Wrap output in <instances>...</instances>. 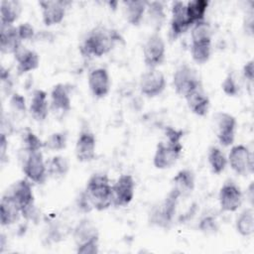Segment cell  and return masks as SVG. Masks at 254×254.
<instances>
[{"label": "cell", "mask_w": 254, "mask_h": 254, "mask_svg": "<svg viewBox=\"0 0 254 254\" xmlns=\"http://www.w3.org/2000/svg\"><path fill=\"white\" fill-rule=\"evenodd\" d=\"M73 241L75 246L81 245L87 241L99 239V233L95 224L88 218L80 219L72 231Z\"/></svg>", "instance_id": "24"}, {"label": "cell", "mask_w": 254, "mask_h": 254, "mask_svg": "<svg viewBox=\"0 0 254 254\" xmlns=\"http://www.w3.org/2000/svg\"><path fill=\"white\" fill-rule=\"evenodd\" d=\"M135 181L129 174L121 175L112 185V197L115 206H127L134 198Z\"/></svg>", "instance_id": "12"}, {"label": "cell", "mask_w": 254, "mask_h": 254, "mask_svg": "<svg viewBox=\"0 0 254 254\" xmlns=\"http://www.w3.org/2000/svg\"><path fill=\"white\" fill-rule=\"evenodd\" d=\"M13 55L17 62V71L19 74H25L39 67V55L35 51L23 46V44L16 50Z\"/></svg>", "instance_id": "19"}, {"label": "cell", "mask_w": 254, "mask_h": 254, "mask_svg": "<svg viewBox=\"0 0 254 254\" xmlns=\"http://www.w3.org/2000/svg\"><path fill=\"white\" fill-rule=\"evenodd\" d=\"M23 172L26 178L38 185H43L48 178L47 164L42 151L26 153L23 161Z\"/></svg>", "instance_id": "9"}, {"label": "cell", "mask_w": 254, "mask_h": 254, "mask_svg": "<svg viewBox=\"0 0 254 254\" xmlns=\"http://www.w3.org/2000/svg\"><path fill=\"white\" fill-rule=\"evenodd\" d=\"M179 200L180 197L170 190L164 200L151 209L149 222L160 228H169L175 217Z\"/></svg>", "instance_id": "3"}, {"label": "cell", "mask_w": 254, "mask_h": 254, "mask_svg": "<svg viewBox=\"0 0 254 254\" xmlns=\"http://www.w3.org/2000/svg\"><path fill=\"white\" fill-rule=\"evenodd\" d=\"M227 162L232 171L239 176H246L253 173V154L243 144L231 147Z\"/></svg>", "instance_id": "10"}, {"label": "cell", "mask_w": 254, "mask_h": 254, "mask_svg": "<svg viewBox=\"0 0 254 254\" xmlns=\"http://www.w3.org/2000/svg\"><path fill=\"white\" fill-rule=\"evenodd\" d=\"M242 74L245 79L252 82L254 78V62L253 60H250L245 63V64L242 67Z\"/></svg>", "instance_id": "42"}, {"label": "cell", "mask_w": 254, "mask_h": 254, "mask_svg": "<svg viewBox=\"0 0 254 254\" xmlns=\"http://www.w3.org/2000/svg\"><path fill=\"white\" fill-rule=\"evenodd\" d=\"M166 77L158 68H148L141 75L139 81L141 93L148 98H154L162 94L166 88Z\"/></svg>", "instance_id": "11"}, {"label": "cell", "mask_w": 254, "mask_h": 254, "mask_svg": "<svg viewBox=\"0 0 254 254\" xmlns=\"http://www.w3.org/2000/svg\"><path fill=\"white\" fill-rule=\"evenodd\" d=\"M75 157L78 162L88 163L96 157V137L89 130H82L76 140Z\"/></svg>", "instance_id": "14"}, {"label": "cell", "mask_w": 254, "mask_h": 254, "mask_svg": "<svg viewBox=\"0 0 254 254\" xmlns=\"http://www.w3.org/2000/svg\"><path fill=\"white\" fill-rule=\"evenodd\" d=\"M172 17H171V30L170 34L172 39H177L183 34H185L190 28L192 27L190 22L187 11L186 4L182 1H175L172 5Z\"/></svg>", "instance_id": "15"}, {"label": "cell", "mask_w": 254, "mask_h": 254, "mask_svg": "<svg viewBox=\"0 0 254 254\" xmlns=\"http://www.w3.org/2000/svg\"><path fill=\"white\" fill-rule=\"evenodd\" d=\"M29 111L32 117L38 122H43L47 119L49 115V100L45 90L35 89L33 91Z\"/></svg>", "instance_id": "22"}, {"label": "cell", "mask_w": 254, "mask_h": 254, "mask_svg": "<svg viewBox=\"0 0 254 254\" xmlns=\"http://www.w3.org/2000/svg\"><path fill=\"white\" fill-rule=\"evenodd\" d=\"M7 151H8V139L5 133H1L0 137V160L1 163H4L6 161L7 157Z\"/></svg>", "instance_id": "43"}, {"label": "cell", "mask_w": 254, "mask_h": 254, "mask_svg": "<svg viewBox=\"0 0 254 254\" xmlns=\"http://www.w3.org/2000/svg\"><path fill=\"white\" fill-rule=\"evenodd\" d=\"M51 108L57 113H66L71 109V99L68 88L64 83H57L51 91Z\"/></svg>", "instance_id": "21"}, {"label": "cell", "mask_w": 254, "mask_h": 254, "mask_svg": "<svg viewBox=\"0 0 254 254\" xmlns=\"http://www.w3.org/2000/svg\"><path fill=\"white\" fill-rule=\"evenodd\" d=\"M201 85L195 70L188 64L179 65L173 74V87L180 96L188 94L192 89Z\"/></svg>", "instance_id": "7"}, {"label": "cell", "mask_w": 254, "mask_h": 254, "mask_svg": "<svg viewBox=\"0 0 254 254\" xmlns=\"http://www.w3.org/2000/svg\"><path fill=\"white\" fill-rule=\"evenodd\" d=\"M198 228L201 232L205 234H213L218 231L219 224L214 216L207 215L200 219L198 223Z\"/></svg>", "instance_id": "37"}, {"label": "cell", "mask_w": 254, "mask_h": 254, "mask_svg": "<svg viewBox=\"0 0 254 254\" xmlns=\"http://www.w3.org/2000/svg\"><path fill=\"white\" fill-rule=\"evenodd\" d=\"M22 215L18 205L9 192L5 193L0 202V222L2 226H10L17 222Z\"/></svg>", "instance_id": "23"}, {"label": "cell", "mask_w": 254, "mask_h": 254, "mask_svg": "<svg viewBox=\"0 0 254 254\" xmlns=\"http://www.w3.org/2000/svg\"><path fill=\"white\" fill-rule=\"evenodd\" d=\"M190 37L191 42L211 41V29L209 24L204 20L192 25Z\"/></svg>", "instance_id": "35"}, {"label": "cell", "mask_w": 254, "mask_h": 254, "mask_svg": "<svg viewBox=\"0 0 254 254\" xmlns=\"http://www.w3.org/2000/svg\"><path fill=\"white\" fill-rule=\"evenodd\" d=\"M120 40L117 31L98 26L93 28L83 39L79 46V52L84 58H100L113 49Z\"/></svg>", "instance_id": "1"}, {"label": "cell", "mask_w": 254, "mask_h": 254, "mask_svg": "<svg viewBox=\"0 0 254 254\" xmlns=\"http://www.w3.org/2000/svg\"><path fill=\"white\" fill-rule=\"evenodd\" d=\"M22 6L16 0H2L0 3V24L1 26H13L19 19Z\"/></svg>", "instance_id": "27"}, {"label": "cell", "mask_w": 254, "mask_h": 254, "mask_svg": "<svg viewBox=\"0 0 254 254\" xmlns=\"http://www.w3.org/2000/svg\"><path fill=\"white\" fill-rule=\"evenodd\" d=\"M10 105L12 110L17 114H25L26 112L25 98L21 94L13 93L10 98Z\"/></svg>", "instance_id": "41"}, {"label": "cell", "mask_w": 254, "mask_h": 254, "mask_svg": "<svg viewBox=\"0 0 254 254\" xmlns=\"http://www.w3.org/2000/svg\"><path fill=\"white\" fill-rule=\"evenodd\" d=\"M146 14L150 23L154 26V28H156L155 32H158L166 18L164 4L160 1L147 2Z\"/></svg>", "instance_id": "30"}, {"label": "cell", "mask_w": 254, "mask_h": 254, "mask_svg": "<svg viewBox=\"0 0 254 254\" xmlns=\"http://www.w3.org/2000/svg\"><path fill=\"white\" fill-rule=\"evenodd\" d=\"M22 45L17 32V27L1 26L0 27V50L2 54H14Z\"/></svg>", "instance_id": "25"}, {"label": "cell", "mask_w": 254, "mask_h": 254, "mask_svg": "<svg viewBox=\"0 0 254 254\" xmlns=\"http://www.w3.org/2000/svg\"><path fill=\"white\" fill-rule=\"evenodd\" d=\"M99 252V239L87 241L81 245L76 246V253L78 254H97Z\"/></svg>", "instance_id": "40"}, {"label": "cell", "mask_w": 254, "mask_h": 254, "mask_svg": "<svg viewBox=\"0 0 254 254\" xmlns=\"http://www.w3.org/2000/svg\"><path fill=\"white\" fill-rule=\"evenodd\" d=\"M17 32H18V36L22 42L33 40L36 36L34 27L28 22L22 23L19 26H17Z\"/></svg>", "instance_id": "39"}, {"label": "cell", "mask_w": 254, "mask_h": 254, "mask_svg": "<svg viewBox=\"0 0 254 254\" xmlns=\"http://www.w3.org/2000/svg\"><path fill=\"white\" fill-rule=\"evenodd\" d=\"M166 58V45L163 37L154 32L143 46V61L148 68H158Z\"/></svg>", "instance_id": "6"}, {"label": "cell", "mask_w": 254, "mask_h": 254, "mask_svg": "<svg viewBox=\"0 0 254 254\" xmlns=\"http://www.w3.org/2000/svg\"><path fill=\"white\" fill-rule=\"evenodd\" d=\"M183 151L182 141L167 140L157 144L153 157V165L156 169L166 170L174 166L179 160Z\"/></svg>", "instance_id": "5"}, {"label": "cell", "mask_w": 254, "mask_h": 254, "mask_svg": "<svg viewBox=\"0 0 254 254\" xmlns=\"http://www.w3.org/2000/svg\"><path fill=\"white\" fill-rule=\"evenodd\" d=\"M218 201L222 211H236L241 206L243 201L241 189L232 181L225 182L219 190Z\"/></svg>", "instance_id": "13"}, {"label": "cell", "mask_w": 254, "mask_h": 254, "mask_svg": "<svg viewBox=\"0 0 254 254\" xmlns=\"http://www.w3.org/2000/svg\"><path fill=\"white\" fill-rule=\"evenodd\" d=\"M253 191H254V186H253V182H251L249 187H248V189H247V193H246V195L248 196V198H249L251 203L253 202V197H254Z\"/></svg>", "instance_id": "44"}, {"label": "cell", "mask_w": 254, "mask_h": 254, "mask_svg": "<svg viewBox=\"0 0 254 254\" xmlns=\"http://www.w3.org/2000/svg\"><path fill=\"white\" fill-rule=\"evenodd\" d=\"M146 1L127 0L123 2V14L126 21L132 26H139L146 14Z\"/></svg>", "instance_id": "26"}, {"label": "cell", "mask_w": 254, "mask_h": 254, "mask_svg": "<svg viewBox=\"0 0 254 254\" xmlns=\"http://www.w3.org/2000/svg\"><path fill=\"white\" fill-rule=\"evenodd\" d=\"M208 5L209 2L206 0H191L186 4L187 16L191 25L204 21Z\"/></svg>", "instance_id": "29"}, {"label": "cell", "mask_w": 254, "mask_h": 254, "mask_svg": "<svg viewBox=\"0 0 254 254\" xmlns=\"http://www.w3.org/2000/svg\"><path fill=\"white\" fill-rule=\"evenodd\" d=\"M190 54L193 62L197 64L207 63L211 55V41L191 42Z\"/></svg>", "instance_id": "33"}, {"label": "cell", "mask_w": 254, "mask_h": 254, "mask_svg": "<svg viewBox=\"0 0 254 254\" xmlns=\"http://www.w3.org/2000/svg\"><path fill=\"white\" fill-rule=\"evenodd\" d=\"M23 147L26 153H30L42 151L45 148V144L32 130L27 129L23 134Z\"/></svg>", "instance_id": "36"}, {"label": "cell", "mask_w": 254, "mask_h": 254, "mask_svg": "<svg viewBox=\"0 0 254 254\" xmlns=\"http://www.w3.org/2000/svg\"><path fill=\"white\" fill-rule=\"evenodd\" d=\"M45 148L51 151H62L67 145V132L59 131L51 134L46 141H44Z\"/></svg>", "instance_id": "34"}, {"label": "cell", "mask_w": 254, "mask_h": 254, "mask_svg": "<svg viewBox=\"0 0 254 254\" xmlns=\"http://www.w3.org/2000/svg\"><path fill=\"white\" fill-rule=\"evenodd\" d=\"M221 88L227 96H236L239 93V85L231 72H229L223 79Z\"/></svg>", "instance_id": "38"}, {"label": "cell", "mask_w": 254, "mask_h": 254, "mask_svg": "<svg viewBox=\"0 0 254 254\" xmlns=\"http://www.w3.org/2000/svg\"><path fill=\"white\" fill-rule=\"evenodd\" d=\"M69 169L68 162L65 157L57 155L51 158V160L47 163V172L48 177L52 179H61L64 177Z\"/></svg>", "instance_id": "31"}, {"label": "cell", "mask_w": 254, "mask_h": 254, "mask_svg": "<svg viewBox=\"0 0 254 254\" xmlns=\"http://www.w3.org/2000/svg\"><path fill=\"white\" fill-rule=\"evenodd\" d=\"M83 190L92 208L97 211H103L113 204L112 185L105 174H93Z\"/></svg>", "instance_id": "2"}, {"label": "cell", "mask_w": 254, "mask_h": 254, "mask_svg": "<svg viewBox=\"0 0 254 254\" xmlns=\"http://www.w3.org/2000/svg\"><path fill=\"white\" fill-rule=\"evenodd\" d=\"M65 4L64 1H40L43 23L48 27L60 24L65 16Z\"/></svg>", "instance_id": "17"}, {"label": "cell", "mask_w": 254, "mask_h": 254, "mask_svg": "<svg viewBox=\"0 0 254 254\" xmlns=\"http://www.w3.org/2000/svg\"><path fill=\"white\" fill-rule=\"evenodd\" d=\"M194 174L190 169L180 170L171 181V190L180 198L189 196L194 190Z\"/></svg>", "instance_id": "18"}, {"label": "cell", "mask_w": 254, "mask_h": 254, "mask_svg": "<svg viewBox=\"0 0 254 254\" xmlns=\"http://www.w3.org/2000/svg\"><path fill=\"white\" fill-rule=\"evenodd\" d=\"M187 105L189 109L195 115L203 117L207 114L210 106L209 97L202 89V86H198L188 94L185 95Z\"/></svg>", "instance_id": "20"}, {"label": "cell", "mask_w": 254, "mask_h": 254, "mask_svg": "<svg viewBox=\"0 0 254 254\" xmlns=\"http://www.w3.org/2000/svg\"><path fill=\"white\" fill-rule=\"evenodd\" d=\"M214 131L219 144L223 147H229L235 139L237 121L236 118L228 112L219 111L213 116Z\"/></svg>", "instance_id": "8"}, {"label": "cell", "mask_w": 254, "mask_h": 254, "mask_svg": "<svg viewBox=\"0 0 254 254\" xmlns=\"http://www.w3.org/2000/svg\"><path fill=\"white\" fill-rule=\"evenodd\" d=\"M9 193L18 205L22 216L26 218H33L35 210V195L31 181L27 178L17 181L12 186Z\"/></svg>", "instance_id": "4"}, {"label": "cell", "mask_w": 254, "mask_h": 254, "mask_svg": "<svg viewBox=\"0 0 254 254\" xmlns=\"http://www.w3.org/2000/svg\"><path fill=\"white\" fill-rule=\"evenodd\" d=\"M236 231L243 237H249L254 232V210L251 207L240 212L235 221Z\"/></svg>", "instance_id": "28"}, {"label": "cell", "mask_w": 254, "mask_h": 254, "mask_svg": "<svg viewBox=\"0 0 254 254\" xmlns=\"http://www.w3.org/2000/svg\"><path fill=\"white\" fill-rule=\"evenodd\" d=\"M88 87L96 98L105 97L110 90V76L105 67H96L88 74Z\"/></svg>", "instance_id": "16"}, {"label": "cell", "mask_w": 254, "mask_h": 254, "mask_svg": "<svg viewBox=\"0 0 254 254\" xmlns=\"http://www.w3.org/2000/svg\"><path fill=\"white\" fill-rule=\"evenodd\" d=\"M207 162L211 172L214 175L221 174L227 165V158L224 153L216 146H211L207 153Z\"/></svg>", "instance_id": "32"}]
</instances>
